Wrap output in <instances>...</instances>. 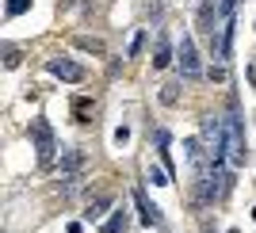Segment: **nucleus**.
<instances>
[{"instance_id":"nucleus-20","label":"nucleus","mask_w":256,"mask_h":233,"mask_svg":"<svg viewBox=\"0 0 256 233\" xmlns=\"http://www.w3.org/2000/svg\"><path fill=\"white\" fill-rule=\"evenodd\" d=\"M230 233H237V230H230Z\"/></svg>"},{"instance_id":"nucleus-3","label":"nucleus","mask_w":256,"mask_h":233,"mask_svg":"<svg viewBox=\"0 0 256 233\" xmlns=\"http://www.w3.org/2000/svg\"><path fill=\"white\" fill-rule=\"evenodd\" d=\"M31 138H34V157H38V164H54V157H58V134H54V126L46 122V118H34L31 122Z\"/></svg>"},{"instance_id":"nucleus-2","label":"nucleus","mask_w":256,"mask_h":233,"mask_svg":"<svg viewBox=\"0 0 256 233\" xmlns=\"http://www.w3.org/2000/svg\"><path fill=\"white\" fill-rule=\"evenodd\" d=\"M230 168L226 164H210L206 172H199V188H195V199L199 202H218L226 199V191H230Z\"/></svg>"},{"instance_id":"nucleus-6","label":"nucleus","mask_w":256,"mask_h":233,"mask_svg":"<svg viewBox=\"0 0 256 233\" xmlns=\"http://www.w3.org/2000/svg\"><path fill=\"white\" fill-rule=\"evenodd\" d=\"M172 62V42H168V31H157V42H153V69H164Z\"/></svg>"},{"instance_id":"nucleus-8","label":"nucleus","mask_w":256,"mask_h":233,"mask_svg":"<svg viewBox=\"0 0 256 233\" xmlns=\"http://www.w3.org/2000/svg\"><path fill=\"white\" fill-rule=\"evenodd\" d=\"M134 202H138V210H142V222H146V226H160V210H157V206H153V202L150 199H146V191H134Z\"/></svg>"},{"instance_id":"nucleus-16","label":"nucleus","mask_w":256,"mask_h":233,"mask_svg":"<svg viewBox=\"0 0 256 233\" xmlns=\"http://www.w3.org/2000/svg\"><path fill=\"white\" fill-rule=\"evenodd\" d=\"M27 4H31V0H8V16H20V12H27Z\"/></svg>"},{"instance_id":"nucleus-18","label":"nucleus","mask_w":256,"mask_h":233,"mask_svg":"<svg viewBox=\"0 0 256 233\" xmlns=\"http://www.w3.org/2000/svg\"><path fill=\"white\" fill-rule=\"evenodd\" d=\"M115 142H118V146H122V142H130V130H126V126H118V130H115Z\"/></svg>"},{"instance_id":"nucleus-15","label":"nucleus","mask_w":256,"mask_h":233,"mask_svg":"<svg viewBox=\"0 0 256 233\" xmlns=\"http://www.w3.org/2000/svg\"><path fill=\"white\" fill-rule=\"evenodd\" d=\"M142 42H146V34H134V38H130V46H126V54H130V58H138V50H142Z\"/></svg>"},{"instance_id":"nucleus-7","label":"nucleus","mask_w":256,"mask_h":233,"mask_svg":"<svg viewBox=\"0 0 256 233\" xmlns=\"http://www.w3.org/2000/svg\"><path fill=\"white\" fill-rule=\"evenodd\" d=\"M115 206V195H96V199L88 202V210H84V218L88 222H104V214Z\"/></svg>"},{"instance_id":"nucleus-10","label":"nucleus","mask_w":256,"mask_h":233,"mask_svg":"<svg viewBox=\"0 0 256 233\" xmlns=\"http://www.w3.org/2000/svg\"><path fill=\"white\" fill-rule=\"evenodd\" d=\"M76 50H88V54H100V58H104V54H107V46L100 42V38H88V34H76Z\"/></svg>"},{"instance_id":"nucleus-1","label":"nucleus","mask_w":256,"mask_h":233,"mask_svg":"<svg viewBox=\"0 0 256 233\" xmlns=\"http://www.w3.org/2000/svg\"><path fill=\"white\" fill-rule=\"evenodd\" d=\"M226 122V160H230V168H241L248 157L245 149V130H241V115H237V100L230 104V115L222 118Z\"/></svg>"},{"instance_id":"nucleus-17","label":"nucleus","mask_w":256,"mask_h":233,"mask_svg":"<svg viewBox=\"0 0 256 233\" xmlns=\"http://www.w3.org/2000/svg\"><path fill=\"white\" fill-rule=\"evenodd\" d=\"M210 80H226V65H214V69H210Z\"/></svg>"},{"instance_id":"nucleus-4","label":"nucleus","mask_w":256,"mask_h":233,"mask_svg":"<svg viewBox=\"0 0 256 233\" xmlns=\"http://www.w3.org/2000/svg\"><path fill=\"white\" fill-rule=\"evenodd\" d=\"M176 62H180V73L188 76V80H195V76H203V58H199V50H195V42L184 34L180 50H176Z\"/></svg>"},{"instance_id":"nucleus-5","label":"nucleus","mask_w":256,"mask_h":233,"mask_svg":"<svg viewBox=\"0 0 256 233\" xmlns=\"http://www.w3.org/2000/svg\"><path fill=\"white\" fill-rule=\"evenodd\" d=\"M46 73L58 76V80H69V84H76V80H84V65L73 62V58H50V62H46Z\"/></svg>"},{"instance_id":"nucleus-9","label":"nucleus","mask_w":256,"mask_h":233,"mask_svg":"<svg viewBox=\"0 0 256 233\" xmlns=\"http://www.w3.org/2000/svg\"><path fill=\"white\" fill-rule=\"evenodd\" d=\"M126 226H130V214L126 210H115V214H111V222L104 226V233H126Z\"/></svg>"},{"instance_id":"nucleus-11","label":"nucleus","mask_w":256,"mask_h":233,"mask_svg":"<svg viewBox=\"0 0 256 233\" xmlns=\"http://www.w3.org/2000/svg\"><path fill=\"white\" fill-rule=\"evenodd\" d=\"M80 168V149H62V172H76Z\"/></svg>"},{"instance_id":"nucleus-13","label":"nucleus","mask_w":256,"mask_h":233,"mask_svg":"<svg viewBox=\"0 0 256 233\" xmlns=\"http://www.w3.org/2000/svg\"><path fill=\"white\" fill-rule=\"evenodd\" d=\"M146 176H150V184H153V188H164V184H168V176H164L160 168H153V164L146 168Z\"/></svg>"},{"instance_id":"nucleus-14","label":"nucleus","mask_w":256,"mask_h":233,"mask_svg":"<svg viewBox=\"0 0 256 233\" xmlns=\"http://www.w3.org/2000/svg\"><path fill=\"white\" fill-rule=\"evenodd\" d=\"M176 100H180L176 84H164V88H160V104H176Z\"/></svg>"},{"instance_id":"nucleus-12","label":"nucleus","mask_w":256,"mask_h":233,"mask_svg":"<svg viewBox=\"0 0 256 233\" xmlns=\"http://www.w3.org/2000/svg\"><path fill=\"white\" fill-rule=\"evenodd\" d=\"M20 62H23V54H20V46H4V69H20Z\"/></svg>"},{"instance_id":"nucleus-19","label":"nucleus","mask_w":256,"mask_h":233,"mask_svg":"<svg viewBox=\"0 0 256 233\" xmlns=\"http://www.w3.org/2000/svg\"><path fill=\"white\" fill-rule=\"evenodd\" d=\"M203 233H214V230H203Z\"/></svg>"}]
</instances>
